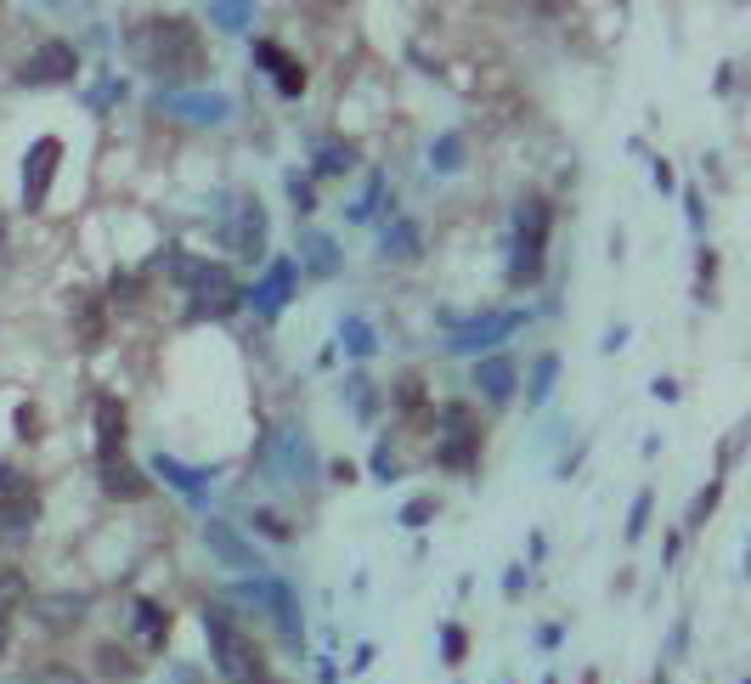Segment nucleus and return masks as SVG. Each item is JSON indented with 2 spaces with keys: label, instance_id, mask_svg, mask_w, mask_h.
<instances>
[{
  "label": "nucleus",
  "instance_id": "1",
  "mask_svg": "<svg viewBox=\"0 0 751 684\" xmlns=\"http://www.w3.org/2000/svg\"><path fill=\"white\" fill-rule=\"evenodd\" d=\"M124 46H131L136 69L153 74L164 91L199 86L210 74V46H204L193 18H142L131 34H124Z\"/></svg>",
  "mask_w": 751,
  "mask_h": 684
},
{
  "label": "nucleus",
  "instance_id": "2",
  "mask_svg": "<svg viewBox=\"0 0 751 684\" xmlns=\"http://www.w3.org/2000/svg\"><path fill=\"white\" fill-rule=\"evenodd\" d=\"M164 272L186 289V318L193 323H221V318H232V311L243 305V289H237V278L221 266V261H210V255H193V249H164Z\"/></svg>",
  "mask_w": 751,
  "mask_h": 684
},
{
  "label": "nucleus",
  "instance_id": "3",
  "mask_svg": "<svg viewBox=\"0 0 751 684\" xmlns=\"http://www.w3.org/2000/svg\"><path fill=\"white\" fill-rule=\"evenodd\" d=\"M204 634H210V656H215V667H221L226 684H272V667H266L261 645L248 640L221 605L204 611Z\"/></svg>",
  "mask_w": 751,
  "mask_h": 684
},
{
  "label": "nucleus",
  "instance_id": "4",
  "mask_svg": "<svg viewBox=\"0 0 751 684\" xmlns=\"http://www.w3.org/2000/svg\"><path fill=\"white\" fill-rule=\"evenodd\" d=\"M548 232H554V210L548 199H520V215H515V249H509V283L526 289L542 278L548 266Z\"/></svg>",
  "mask_w": 751,
  "mask_h": 684
},
{
  "label": "nucleus",
  "instance_id": "5",
  "mask_svg": "<svg viewBox=\"0 0 751 684\" xmlns=\"http://www.w3.org/2000/svg\"><path fill=\"white\" fill-rule=\"evenodd\" d=\"M255 459H261V470L277 486H311V481H317V447H311V435L300 424H277L261 442Z\"/></svg>",
  "mask_w": 751,
  "mask_h": 684
},
{
  "label": "nucleus",
  "instance_id": "6",
  "mask_svg": "<svg viewBox=\"0 0 751 684\" xmlns=\"http://www.w3.org/2000/svg\"><path fill=\"white\" fill-rule=\"evenodd\" d=\"M266 238H272V227H266L261 199L237 193V199H232V210H226V221H221V243L232 249L237 261H266Z\"/></svg>",
  "mask_w": 751,
  "mask_h": 684
},
{
  "label": "nucleus",
  "instance_id": "7",
  "mask_svg": "<svg viewBox=\"0 0 751 684\" xmlns=\"http://www.w3.org/2000/svg\"><path fill=\"white\" fill-rule=\"evenodd\" d=\"M74 74H80V46H74V40H40V46L23 57V69H18V80H23L29 91L69 86Z\"/></svg>",
  "mask_w": 751,
  "mask_h": 684
},
{
  "label": "nucleus",
  "instance_id": "8",
  "mask_svg": "<svg viewBox=\"0 0 751 684\" xmlns=\"http://www.w3.org/2000/svg\"><path fill=\"white\" fill-rule=\"evenodd\" d=\"M480 459V424L469 408H442V442H435V464H447V470H475Z\"/></svg>",
  "mask_w": 751,
  "mask_h": 684
},
{
  "label": "nucleus",
  "instance_id": "9",
  "mask_svg": "<svg viewBox=\"0 0 751 684\" xmlns=\"http://www.w3.org/2000/svg\"><path fill=\"white\" fill-rule=\"evenodd\" d=\"M153 113L181 119V124H226L232 119V97L226 91H159Z\"/></svg>",
  "mask_w": 751,
  "mask_h": 684
},
{
  "label": "nucleus",
  "instance_id": "10",
  "mask_svg": "<svg viewBox=\"0 0 751 684\" xmlns=\"http://www.w3.org/2000/svg\"><path fill=\"white\" fill-rule=\"evenodd\" d=\"M520 323H526V311H491V318H469V323H458V329H453L447 351H453V356H480L486 345L509 340Z\"/></svg>",
  "mask_w": 751,
  "mask_h": 684
},
{
  "label": "nucleus",
  "instance_id": "11",
  "mask_svg": "<svg viewBox=\"0 0 751 684\" xmlns=\"http://www.w3.org/2000/svg\"><path fill=\"white\" fill-rule=\"evenodd\" d=\"M57 164H62V142H57V137H40V142L23 153V210H40V204H45Z\"/></svg>",
  "mask_w": 751,
  "mask_h": 684
},
{
  "label": "nucleus",
  "instance_id": "12",
  "mask_svg": "<svg viewBox=\"0 0 751 684\" xmlns=\"http://www.w3.org/2000/svg\"><path fill=\"white\" fill-rule=\"evenodd\" d=\"M294 272H300V266H294L288 255H277L255 289H243V305H255L261 318H277V311L288 305V294H294Z\"/></svg>",
  "mask_w": 751,
  "mask_h": 684
},
{
  "label": "nucleus",
  "instance_id": "13",
  "mask_svg": "<svg viewBox=\"0 0 751 684\" xmlns=\"http://www.w3.org/2000/svg\"><path fill=\"white\" fill-rule=\"evenodd\" d=\"M475 391L486 396V402H515V391H520V368H515V356H480L475 362Z\"/></svg>",
  "mask_w": 751,
  "mask_h": 684
},
{
  "label": "nucleus",
  "instance_id": "14",
  "mask_svg": "<svg viewBox=\"0 0 751 684\" xmlns=\"http://www.w3.org/2000/svg\"><path fill=\"white\" fill-rule=\"evenodd\" d=\"M255 62H261V69H272V86H277L283 97H300V91H305V62L288 57L277 40H255Z\"/></svg>",
  "mask_w": 751,
  "mask_h": 684
},
{
  "label": "nucleus",
  "instance_id": "15",
  "mask_svg": "<svg viewBox=\"0 0 751 684\" xmlns=\"http://www.w3.org/2000/svg\"><path fill=\"white\" fill-rule=\"evenodd\" d=\"M97 464H102V492H108V497H148V475H142L131 459H124V453H119V459H97Z\"/></svg>",
  "mask_w": 751,
  "mask_h": 684
},
{
  "label": "nucleus",
  "instance_id": "16",
  "mask_svg": "<svg viewBox=\"0 0 751 684\" xmlns=\"http://www.w3.org/2000/svg\"><path fill=\"white\" fill-rule=\"evenodd\" d=\"M204 543H210V549L226 560V566H255V572H261V560H255V543H243V537H237V526H226V521H210V526H204Z\"/></svg>",
  "mask_w": 751,
  "mask_h": 684
},
{
  "label": "nucleus",
  "instance_id": "17",
  "mask_svg": "<svg viewBox=\"0 0 751 684\" xmlns=\"http://www.w3.org/2000/svg\"><path fill=\"white\" fill-rule=\"evenodd\" d=\"M124 453V408L113 396L97 402V459H119Z\"/></svg>",
  "mask_w": 751,
  "mask_h": 684
},
{
  "label": "nucleus",
  "instance_id": "18",
  "mask_svg": "<svg viewBox=\"0 0 751 684\" xmlns=\"http://www.w3.org/2000/svg\"><path fill=\"white\" fill-rule=\"evenodd\" d=\"M300 266L317 272V278H334L339 272V243L328 232H300Z\"/></svg>",
  "mask_w": 751,
  "mask_h": 684
},
{
  "label": "nucleus",
  "instance_id": "19",
  "mask_svg": "<svg viewBox=\"0 0 751 684\" xmlns=\"http://www.w3.org/2000/svg\"><path fill=\"white\" fill-rule=\"evenodd\" d=\"M204 18L221 34H248V29H255V0H210Z\"/></svg>",
  "mask_w": 751,
  "mask_h": 684
},
{
  "label": "nucleus",
  "instance_id": "20",
  "mask_svg": "<svg viewBox=\"0 0 751 684\" xmlns=\"http://www.w3.org/2000/svg\"><path fill=\"white\" fill-rule=\"evenodd\" d=\"M356 164H362L356 142H317V153H311V170H317L323 181H339V175H351Z\"/></svg>",
  "mask_w": 751,
  "mask_h": 684
},
{
  "label": "nucleus",
  "instance_id": "21",
  "mask_svg": "<svg viewBox=\"0 0 751 684\" xmlns=\"http://www.w3.org/2000/svg\"><path fill=\"white\" fill-rule=\"evenodd\" d=\"M418 243H424V238H418V221H407V215H402V221H390V227H385L379 255H385V261H418Z\"/></svg>",
  "mask_w": 751,
  "mask_h": 684
},
{
  "label": "nucleus",
  "instance_id": "22",
  "mask_svg": "<svg viewBox=\"0 0 751 684\" xmlns=\"http://www.w3.org/2000/svg\"><path fill=\"white\" fill-rule=\"evenodd\" d=\"M85 616V594H51V600H40V622L45 628H69V622H80Z\"/></svg>",
  "mask_w": 751,
  "mask_h": 684
},
{
  "label": "nucleus",
  "instance_id": "23",
  "mask_svg": "<svg viewBox=\"0 0 751 684\" xmlns=\"http://www.w3.org/2000/svg\"><path fill=\"white\" fill-rule=\"evenodd\" d=\"M464 153H469V148H464L458 131H442V137L429 142V164L442 170V175H458V170H464Z\"/></svg>",
  "mask_w": 751,
  "mask_h": 684
},
{
  "label": "nucleus",
  "instance_id": "24",
  "mask_svg": "<svg viewBox=\"0 0 751 684\" xmlns=\"http://www.w3.org/2000/svg\"><path fill=\"white\" fill-rule=\"evenodd\" d=\"M339 345H345L351 356H373V351H379V340H373L367 318H356V311H345V318H339Z\"/></svg>",
  "mask_w": 751,
  "mask_h": 684
},
{
  "label": "nucleus",
  "instance_id": "25",
  "mask_svg": "<svg viewBox=\"0 0 751 684\" xmlns=\"http://www.w3.org/2000/svg\"><path fill=\"white\" fill-rule=\"evenodd\" d=\"M29 600V577L18 566H0V622H12V611Z\"/></svg>",
  "mask_w": 751,
  "mask_h": 684
},
{
  "label": "nucleus",
  "instance_id": "26",
  "mask_svg": "<svg viewBox=\"0 0 751 684\" xmlns=\"http://www.w3.org/2000/svg\"><path fill=\"white\" fill-rule=\"evenodd\" d=\"M554 380H559V356H537V368H531V391H526V402H531V408H537V402H548Z\"/></svg>",
  "mask_w": 751,
  "mask_h": 684
},
{
  "label": "nucleus",
  "instance_id": "27",
  "mask_svg": "<svg viewBox=\"0 0 751 684\" xmlns=\"http://www.w3.org/2000/svg\"><path fill=\"white\" fill-rule=\"evenodd\" d=\"M136 616H142V628H148V640L153 645H164V634H170V616L153 605V600H136Z\"/></svg>",
  "mask_w": 751,
  "mask_h": 684
},
{
  "label": "nucleus",
  "instance_id": "28",
  "mask_svg": "<svg viewBox=\"0 0 751 684\" xmlns=\"http://www.w3.org/2000/svg\"><path fill=\"white\" fill-rule=\"evenodd\" d=\"M283 187H288V204H294L300 215H311V210H317V187H311V181H305L300 170H294V175H288Z\"/></svg>",
  "mask_w": 751,
  "mask_h": 684
},
{
  "label": "nucleus",
  "instance_id": "29",
  "mask_svg": "<svg viewBox=\"0 0 751 684\" xmlns=\"http://www.w3.org/2000/svg\"><path fill=\"white\" fill-rule=\"evenodd\" d=\"M379 193H385V181L373 175V181H367V193L351 204V221H373V210H379Z\"/></svg>",
  "mask_w": 751,
  "mask_h": 684
},
{
  "label": "nucleus",
  "instance_id": "30",
  "mask_svg": "<svg viewBox=\"0 0 751 684\" xmlns=\"http://www.w3.org/2000/svg\"><path fill=\"white\" fill-rule=\"evenodd\" d=\"M18 684H85V678L69 673V667H40V673H29V678H18Z\"/></svg>",
  "mask_w": 751,
  "mask_h": 684
},
{
  "label": "nucleus",
  "instance_id": "31",
  "mask_svg": "<svg viewBox=\"0 0 751 684\" xmlns=\"http://www.w3.org/2000/svg\"><path fill=\"white\" fill-rule=\"evenodd\" d=\"M718 497H723V486H718V481H712V486H707V492H701V497H696V510H690V526H701V521H707V515H712V504H718Z\"/></svg>",
  "mask_w": 751,
  "mask_h": 684
},
{
  "label": "nucleus",
  "instance_id": "32",
  "mask_svg": "<svg viewBox=\"0 0 751 684\" xmlns=\"http://www.w3.org/2000/svg\"><path fill=\"white\" fill-rule=\"evenodd\" d=\"M429 515H435V497H413V504L402 510V521H407V526H424Z\"/></svg>",
  "mask_w": 751,
  "mask_h": 684
},
{
  "label": "nucleus",
  "instance_id": "33",
  "mask_svg": "<svg viewBox=\"0 0 751 684\" xmlns=\"http://www.w3.org/2000/svg\"><path fill=\"white\" fill-rule=\"evenodd\" d=\"M645 521H650V492H639V504H633V515H628V537H639Z\"/></svg>",
  "mask_w": 751,
  "mask_h": 684
},
{
  "label": "nucleus",
  "instance_id": "34",
  "mask_svg": "<svg viewBox=\"0 0 751 684\" xmlns=\"http://www.w3.org/2000/svg\"><path fill=\"white\" fill-rule=\"evenodd\" d=\"M113 97H124V86H119V80H102V86L91 91V108H108Z\"/></svg>",
  "mask_w": 751,
  "mask_h": 684
},
{
  "label": "nucleus",
  "instance_id": "35",
  "mask_svg": "<svg viewBox=\"0 0 751 684\" xmlns=\"http://www.w3.org/2000/svg\"><path fill=\"white\" fill-rule=\"evenodd\" d=\"M373 470H379L385 481L396 475V459H390V442H379V453H373Z\"/></svg>",
  "mask_w": 751,
  "mask_h": 684
},
{
  "label": "nucleus",
  "instance_id": "36",
  "mask_svg": "<svg viewBox=\"0 0 751 684\" xmlns=\"http://www.w3.org/2000/svg\"><path fill=\"white\" fill-rule=\"evenodd\" d=\"M718 278V249H701V289Z\"/></svg>",
  "mask_w": 751,
  "mask_h": 684
},
{
  "label": "nucleus",
  "instance_id": "37",
  "mask_svg": "<svg viewBox=\"0 0 751 684\" xmlns=\"http://www.w3.org/2000/svg\"><path fill=\"white\" fill-rule=\"evenodd\" d=\"M683 210H690V227H701V221H707V210H701V193H683Z\"/></svg>",
  "mask_w": 751,
  "mask_h": 684
},
{
  "label": "nucleus",
  "instance_id": "38",
  "mask_svg": "<svg viewBox=\"0 0 751 684\" xmlns=\"http://www.w3.org/2000/svg\"><path fill=\"white\" fill-rule=\"evenodd\" d=\"M650 175H656V187H661V193L672 187V164H667V159H656V170H650Z\"/></svg>",
  "mask_w": 751,
  "mask_h": 684
},
{
  "label": "nucleus",
  "instance_id": "39",
  "mask_svg": "<svg viewBox=\"0 0 751 684\" xmlns=\"http://www.w3.org/2000/svg\"><path fill=\"white\" fill-rule=\"evenodd\" d=\"M0 645H7V622H0Z\"/></svg>",
  "mask_w": 751,
  "mask_h": 684
},
{
  "label": "nucleus",
  "instance_id": "40",
  "mask_svg": "<svg viewBox=\"0 0 751 684\" xmlns=\"http://www.w3.org/2000/svg\"><path fill=\"white\" fill-rule=\"evenodd\" d=\"M40 7H62V0H40Z\"/></svg>",
  "mask_w": 751,
  "mask_h": 684
}]
</instances>
